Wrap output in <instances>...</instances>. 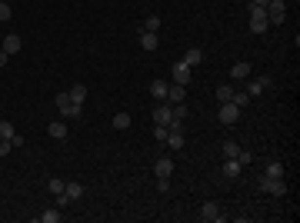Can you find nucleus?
I'll return each instance as SVG.
<instances>
[{
	"label": "nucleus",
	"mask_w": 300,
	"mask_h": 223,
	"mask_svg": "<svg viewBox=\"0 0 300 223\" xmlns=\"http://www.w3.org/2000/svg\"><path fill=\"white\" fill-rule=\"evenodd\" d=\"M14 17V10H10V3H7V0H0V20H3V23H7V20Z\"/></svg>",
	"instance_id": "obj_30"
},
{
	"label": "nucleus",
	"mask_w": 300,
	"mask_h": 223,
	"mask_svg": "<svg viewBox=\"0 0 300 223\" xmlns=\"http://www.w3.org/2000/svg\"><path fill=\"white\" fill-rule=\"evenodd\" d=\"M200 60H204V50H197V47H193V50H187V54H184V60H180V63H187V67H197Z\"/></svg>",
	"instance_id": "obj_19"
},
{
	"label": "nucleus",
	"mask_w": 300,
	"mask_h": 223,
	"mask_svg": "<svg viewBox=\"0 0 300 223\" xmlns=\"http://www.w3.org/2000/svg\"><path fill=\"white\" fill-rule=\"evenodd\" d=\"M64 197L74 203V200H80V197H84V186H80V183H67V186H64Z\"/></svg>",
	"instance_id": "obj_18"
},
{
	"label": "nucleus",
	"mask_w": 300,
	"mask_h": 223,
	"mask_svg": "<svg viewBox=\"0 0 300 223\" xmlns=\"http://www.w3.org/2000/svg\"><path fill=\"white\" fill-rule=\"evenodd\" d=\"M267 87H270V77H257V80L247 83V97H257V93H263Z\"/></svg>",
	"instance_id": "obj_10"
},
{
	"label": "nucleus",
	"mask_w": 300,
	"mask_h": 223,
	"mask_svg": "<svg viewBox=\"0 0 300 223\" xmlns=\"http://www.w3.org/2000/svg\"><path fill=\"white\" fill-rule=\"evenodd\" d=\"M47 133H50V137H54V140H67V123H60V120H57V123H50V127H47Z\"/></svg>",
	"instance_id": "obj_17"
},
{
	"label": "nucleus",
	"mask_w": 300,
	"mask_h": 223,
	"mask_svg": "<svg viewBox=\"0 0 300 223\" xmlns=\"http://www.w3.org/2000/svg\"><path fill=\"white\" fill-rule=\"evenodd\" d=\"M200 220H204V223H217V220H227V217L220 213V206H217V203H204V206H200Z\"/></svg>",
	"instance_id": "obj_7"
},
{
	"label": "nucleus",
	"mask_w": 300,
	"mask_h": 223,
	"mask_svg": "<svg viewBox=\"0 0 300 223\" xmlns=\"http://www.w3.org/2000/svg\"><path fill=\"white\" fill-rule=\"evenodd\" d=\"M153 137H157V140L164 143V140H167V127H157V130H153Z\"/></svg>",
	"instance_id": "obj_33"
},
{
	"label": "nucleus",
	"mask_w": 300,
	"mask_h": 223,
	"mask_svg": "<svg viewBox=\"0 0 300 223\" xmlns=\"http://www.w3.org/2000/svg\"><path fill=\"white\" fill-rule=\"evenodd\" d=\"M67 93H70V100H74L77 107H84V100H87V87H84V83H74Z\"/></svg>",
	"instance_id": "obj_14"
},
{
	"label": "nucleus",
	"mask_w": 300,
	"mask_h": 223,
	"mask_svg": "<svg viewBox=\"0 0 300 223\" xmlns=\"http://www.w3.org/2000/svg\"><path fill=\"white\" fill-rule=\"evenodd\" d=\"M47 186H50V193L57 197V193H64V186H67V180H57V177H54V180H50Z\"/></svg>",
	"instance_id": "obj_31"
},
{
	"label": "nucleus",
	"mask_w": 300,
	"mask_h": 223,
	"mask_svg": "<svg viewBox=\"0 0 300 223\" xmlns=\"http://www.w3.org/2000/svg\"><path fill=\"white\" fill-rule=\"evenodd\" d=\"M267 20H270V23H283V20H287V3H283V0H270V3H267Z\"/></svg>",
	"instance_id": "obj_4"
},
{
	"label": "nucleus",
	"mask_w": 300,
	"mask_h": 223,
	"mask_svg": "<svg viewBox=\"0 0 300 223\" xmlns=\"http://www.w3.org/2000/svg\"><path fill=\"white\" fill-rule=\"evenodd\" d=\"M20 47H23V40H20L17 34H7V37H3V47H0V50L10 57V54H20Z\"/></svg>",
	"instance_id": "obj_9"
},
{
	"label": "nucleus",
	"mask_w": 300,
	"mask_h": 223,
	"mask_svg": "<svg viewBox=\"0 0 300 223\" xmlns=\"http://www.w3.org/2000/svg\"><path fill=\"white\" fill-rule=\"evenodd\" d=\"M260 186H263V193H270V197H283V193H287L283 180H277V177H263Z\"/></svg>",
	"instance_id": "obj_6"
},
{
	"label": "nucleus",
	"mask_w": 300,
	"mask_h": 223,
	"mask_svg": "<svg viewBox=\"0 0 300 223\" xmlns=\"http://www.w3.org/2000/svg\"><path fill=\"white\" fill-rule=\"evenodd\" d=\"M10 150H14V143H10V140H0V157H7Z\"/></svg>",
	"instance_id": "obj_32"
},
{
	"label": "nucleus",
	"mask_w": 300,
	"mask_h": 223,
	"mask_svg": "<svg viewBox=\"0 0 300 223\" xmlns=\"http://www.w3.org/2000/svg\"><path fill=\"white\" fill-rule=\"evenodd\" d=\"M267 27H270V20H267V7L250 3V30H254V34H267Z\"/></svg>",
	"instance_id": "obj_1"
},
{
	"label": "nucleus",
	"mask_w": 300,
	"mask_h": 223,
	"mask_svg": "<svg viewBox=\"0 0 300 223\" xmlns=\"http://www.w3.org/2000/svg\"><path fill=\"white\" fill-rule=\"evenodd\" d=\"M250 77V63L247 60H237L234 67H230V80H247Z\"/></svg>",
	"instance_id": "obj_11"
},
{
	"label": "nucleus",
	"mask_w": 300,
	"mask_h": 223,
	"mask_svg": "<svg viewBox=\"0 0 300 223\" xmlns=\"http://www.w3.org/2000/svg\"><path fill=\"white\" fill-rule=\"evenodd\" d=\"M57 110L64 113V117H80V107H77L74 100H70V93H57Z\"/></svg>",
	"instance_id": "obj_3"
},
{
	"label": "nucleus",
	"mask_w": 300,
	"mask_h": 223,
	"mask_svg": "<svg viewBox=\"0 0 300 223\" xmlns=\"http://www.w3.org/2000/svg\"><path fill=\"white\" fill-rule=\"evenodd\" d=\"M184 97H187V90H184L180 83H173L167 90V103H184Z\"/></svg>",
	"instance_id": "obj_15"
},
{
	"label": "nucleus",
	"mask_w": 300,
	"mask_h": 223,
	"mask_svg": "<svg viewBox=\"0 0 300 223\" xmlns=\"http://www.w3.org/2000/svg\"><path fill=\"white\" fill-rule=\"evenodd\" d=\"M140 30H147V34H160V17H157V14H150V17L144 20V27H140Z\"/></svg>",
	"instance_id": "obj_21"
},
{
	"label": "nucleus",
	"mask_w": 300,
	"mask_h": 223,
	"mask_svg": "<svg viewBox=\"0 0 300 223\" xmlns=\"http://www.w3.org/2000/svg\"><path fill=\"white\" fill-rule=\"evenodd\" d=\"M217 120H220L224 127H234V123L240 120V107H237V103H230V100H227V103H220V113H217Z\"/></svg>",
	"instance_id": "obj_2"
},
{
	"label": "nucleus",
	"mask_w": 300,
	"mask_h": 223,
	"mask_svg": "<svg viewBox=\"0 0 300 223\" xmlns=\"http://www.w3.org/2000/svg\"><path fill=\"white\" fill-rule=\"evenodd\" d=\"M7 60H10V57H7L3 50H0V67H7Z\"/></svg>",
	"instance_id": "obj_34"
},
{
	"label": "nucleus",
	"mask_w": 300,
	"mask_h": 223,
	"mask_svg": "<svg viewBox=\"0 0 300 223\" xmlns=\"http://www.w3.org/2000/svg\"><path fill=\"white\" fill-rule=\"evenodd\" d=\"M230 103H237V107H247V103H250V97H247V90H234V97H230Z\"/></svg>",
	"instance_id": "obj_27"
},
{
	"label": "nucleus",
	"mask_w": 300,
	"mask_h": 223,
	"mask_svg": "<svg viewBox=\"0 0 300 223\" xmlns=\"http://www.w3.org/2000/svg\"><path fill=\"white\" fill-rule=\"evenodd\" d=\"M170 120H173L170 103H167V100H160V107H153V123H157V127H170Z\"/></svg>",
	"instance_id": "obj_5"
},
{
	"label": "nucleus",
	"mask_w": 300,
	"mask_h": 223,
	"mask_svg": "<svg viewBox=\"0 0 300 223\" xmlns=\"http://www.w3.org/2000/svg\"><path fill=\"white\" fill-rule=\"evenodd\" d=\"M170 77H173V83L187 87V83H190V67H187V63H173V67H170Z\"/></svg>",
	"instance_id": "obj_8"
},
{
	"label": "nucleus",
	"mask_w": 300,
	"mask_h": 223,
	"mask_svg": "<svg viewBox=\"0 0 300 223\" xmlns=\"http://www.w3.org/2000/svg\"><path fill=\"white\" fill-rule=\"evenodd\" d=\"M170 113H173V120H187V107L184 103H170Z\"/></svg>",
	"instance_id": "obj_28"
},
{
	"label": "nucleus",
	"mask_w": 300,
	"mask_h": 223,
	"mask_svg": "<svg viewBox=\"0 0 300 223\" xmlns=\"http://www.w3.org/2000/svg\"><path fill=\"white\" fill-rule=\"evenodd\" d=\"M140 47H144V50H157V47H160V37H157V34H147V30H140Z\"/></svg>",
	"instance_id": "obj_13"
},
{
	"label": "nucleus",
	"mask_w": 300,
	"mask_h": 223,
	"mask_svg": "<svg viewBox=\"0 0 300 223\" xmlns=\"http://www.w3.org/2000/svg\"><path fill=\"white\" fill-rule=\"evenodd\" d=\"M263 177H277V180H283V163H280V160L267 163V170H263Z\"/></svg>",
	"instance_id": "obj_22"
},
{
	"label": "nucleus",
	"mask_w": 300,
	"mask_h": 223,
	"mask_svg": "<svg viewBox=\"0 0 300 223\" xmlns=\"http://www.w3.org/2000/svg\"><path fill=\"white\" fill-rule=\"evenodd\" d=\"M167 90H170L167 80H150V97H157V100H167Z\"/></svg>",
	"instance_id": "obj_12"
},
{
	"label": "nucleus",
	"mask_w": 300,
	"mask_h": 223,
	"mask_svg": "<svg viewBox=\"0 0 300 223\" xmlns=\"http://www.w3.org/2000/svg\"><path fill=\"white\" fill-rule=\"evenodd\" d=\"M230 97H234V87H230V83H220V87H217V100H220V103H227Z\"/></svg>",
	"instance_id": "obj_25"
},
{
	"label": "nucleus",
	"mask_w": 300,
	"mask_h": 223,
	"mask_svg": "<svg viewBox=\"0 0 300 223\" xmlns=\"http://www.w3.org/2000/svg\"><path fill=\"white\" fill-rule=\"evenodd\" d=\"M17 130H14V123L10 120H0V140H14Z\"/></svg>",
	"instance_id": "obj_23"
},
{
	"label": "nucleus",
	"mask_w": 300,
	"mask_h": 223,
	"mask_svg": "<svg viewBox=\"0 0 300 223\" xmlns=\"http://www.w3.org/2000/svg\"><path fill=\"white\" fill-rule=\"evenodd\" d=\"M250 3H260V7H267V3H270V0H250Z\"/></svg>",
	"instance_id": "obj_35"
},
{
	"label": "nucleus",
	"mask_w": 300,
	"mask_h": 223,
	"mask_svg": "<svg viewBox=\"0 0 300 223\" xmlns=\"http://www.w3.org/2000/svg\"><path fill=\"white\" fill-rule=\"evenodd\" d=\"M130 127V113H117L113 117V130H127Z\"/></svg>",
	"instance_id": "obj_24"
},
{
	"label": "nucleus",
	"mask_w": 300,
	"mask_h": 223,
	"mask_svg": "<svg viewBox=\"0 0 300 223\" xmlns=\"http://www.w3.org/2000/svg\"><path fill=\"white\" fill-rule=\"evenodd\" d=\"M153 173H157V177H170V173H173V160H157V163H153Z\"/></svg>",
	"instance_id": "obj_20"
},
{
	"label": "nucleus",
	"mask_w": 300,
	"mask_h": 223,
	"mask_svg": "<svg viewBox=\"0 0 300 223\" xmlns=\"http://www.w3.org/2000/svg\"><path fill=\"white\" fill-rule=\"evenodd\" d=\"M237 150H240V147H237L234 140H224V147H220V153H224L227 160H234V157H237Z\"/></svg>",
	"instance_id": "obj_26"
},
{
	"label": "nucleus",
	"mask_w": 300,
	"mask_h": 223,
	"mask_svg": "<svg viewBox=\"0 0 300 223\" xmlns=\"http://www.w3.org/2000/svg\"><path fill=\"white\" fill-rule=\"evenodd\" d=\"M60 220V210H43L40 213V223H57Z\"/></svg>",
	"instance_id": "obj_29"
},
{
	"label": "nucleus",
	"mask_w": 300,
	"mask_h": 223,
	"mask_svg": "<svg viewBox=\"0 0 300 223\" xmlns=\"http://www.w3.org/2000/svg\"><path fill=\"white\" fill-rule=\"evenodd\" d=\"M220 173H224V180H237V177H240V163H237V160H227Z\"/></svg>",
	"instance_id": "obj_16"
}]
</instances>
